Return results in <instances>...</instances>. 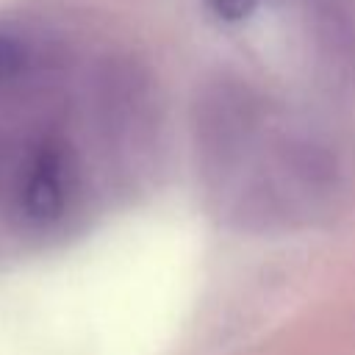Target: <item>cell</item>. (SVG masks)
<instances>
[{
    "instance_id": "cell-1",
    "label": "cell",
    "mask_w": 355,
    "mask_h": 355,
    "mask_svg": "<svg viewBox=\"0 0 355 355\" xmlns=\"http://www.w3.org/2000/svg\"><path fill=\"white\" fill-rule=\"evenodd\" d=\"M300 130L275 125L269 108L236 86L205 108V158L219 202L241 225L275 227L311 219L338 191L336 155Z\"/></svg>"
},
{
    "instance_id": "cell-2",
    "label": "cell",
    "mask_w": 355,
    "mask_h": 355,
    "mask_svg": "<svg viewBox=\"0 0 355 355\" xmlns=\"http://www.w3.org/2000/svg\"><path fill=\"white\" fill-rule=\"evenodd\" d=\"M80 197L78 153L61 136L28 141L8 175V200L17 216L33 227H53L69 216Z\"/></svg>"
},
{
    "instance_id": "cell-3",
    "label": "cell",
    "mask_w": 355,
    "mask_h": 355,
    "mask_svg": "<svg viewBox=\"0 0 355 355\" xmlns=\"http://www.w3.org/2000/svg\"><path fill=\"white\" fill-rule=\"evenodd\" d=\"M31 47L17 33L0 31V86L17 83L31 72Z\"/></svg>"
},
{
    "instance_id": "cell-4",
    "label": "cell",
    "mask_w": 355,
    "mask_h": 355,
    "mask_svg": "<svg viewBox=\"0 0 355 355\" xmlns=\"http://www.w3.org/2000/svg\"><path fill=\"white\" fill-rule=\"evenodd\" d=\"M258 3L261 0H211V6L216 8V14L222 19H230V22H239V19L250 17Z\"/></svg>"
}]
</instances>
